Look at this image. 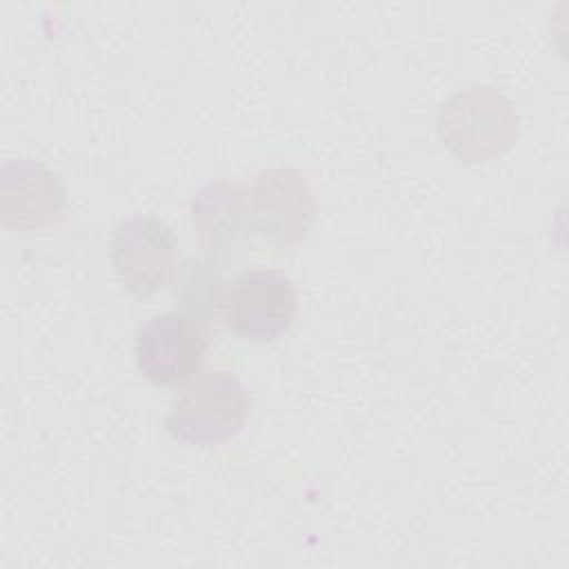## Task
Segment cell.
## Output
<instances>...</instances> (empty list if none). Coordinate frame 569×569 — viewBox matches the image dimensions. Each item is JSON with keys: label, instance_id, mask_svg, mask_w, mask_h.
Segmentation results:
<instances>
[{"label": "cell", "instance_id": "6da1fadb", "mask_svg": "<svg viewBox=\"0 0 569 569\" xmlns=\"http://www.w3.org/2000/svg\"><path fill=\"white\" fill-rule=\"evenodd\" d=\"M438 136L462 162H485L502 156L516 142L518 113L491 87H469L440 107Z\"/></svg>", "mask_w": 569, "mask_h": 569}, {"label": "cell", "instance_id": "3957f363", "mask_svg": "<svg viewBox=\"0 0 569 569\" xmlns=\"http://www.w3.org/2000/svg\"><path fill=\"white\" fill-rule=\"evenodd\" d=\"M207 336V320L191 311L151 316L136 331V369L144 380L160 387L187 382L204 362Z\"/></svg>", "mask_w": 569, "mask_h": 569}, {"label": "cell", "instance_id": "277c9868", "mask_svg": "<svg viewBox=\"0 0 569 569\" xmlns=\"http://www.w3.org/2000/svg\"><path fill=\"white\" fill-rule=\"evenodd\" d=\"M291 280L276 269H249L222 293L220 316L242 340L267 345L284 336L296 318Z\"/></svg>", "mask_w": 569, "mask_h": 569}, {"label": "cell", "instance_id": "ba28073f", "mask_svg": "<svg viewBox=\"0 0 569 569\" xmlns=\"http://www.w3.org/2000/svg\"><path fill=\"white\" fill-rule=\"evenodd\" d=\"M193 224L204 253L211 260L242 256L253 240L249 191L236 182H211L193 198Z\"/></svg>", "mask_w": 569, "mask_h": 569}, {"label": "cell", "instance_id": "9c48e42d", "mask_svg": "<svg viewBox=\"0 0 569 569\" xmlns=\"http://www.w3.org/2000/svg\"><path fill=\"white\" fill-rule=\"evenodd\" d=\"M176 293L180 296L184 311H191L202 320H209L216 311H220L224 289L220 287L218 273L209 262L189 260L182 273L178 276Z\"/></svg>", "mask_w": 569, "mask_h": 569}, {"label": "cell", "instance_id": "5b68a950", "mask_svg": "<svg viewBox=\"0 0 569 569\" xmlns=\"http://www.w3.org/2000/svg\"><path fill=\"white\" fill-rule=\"evenodd\" d=\"M111 262L118 280L131 296H153L169 282L176 267L171 227L153 216L122 220L111 236Z\"/></svg>", "mask_w": 569, "mask_h": 569}, {"label": "cell", "instance_id": "8992f818", "mask_svg": "<svg viewBox=\"0 0 569 569\" xmlns=\"http://www.w3.org/2000/svg\"><path fill=\"white\" fill-rule=\"evenodd\" d=\"M253 233L276 247L298 244L316 216L313 193L296 169H267L249 191Z\"/></svg>", "mask_w": 569, "mask_h": 569}, {"label": "cell", "instance_id": "52a82bcc", "mask_svg": "<svg viewBox=\"0 0 569 569\" xmlns=\"http://www.w3.org/2000/svg\"><path fill=\"white\" fill-rule=\"evenodd\" d=\"M0 176V213L7 229L38 231L60 220L64 187L51 169L29 158H7Z\"/></svg>", "mask_w": 569, "mask_h": 569}, {"label": "cell", "instance_id": "7a4b0ae2", "mask_svg": "<svg viewBox=\"0 0 569 569\" xmlns=\"http://www.w3.org/2000/svg\"><path fill=\"white\" fill-rule=\"evenodd\" d=\"M249 398L242 382L222 369H211L173 402L167 416L169 433L191 447L231 440L244 427Z\"/></svg>", "mask_w": 569, "mask_h": 569}]
</instances>
